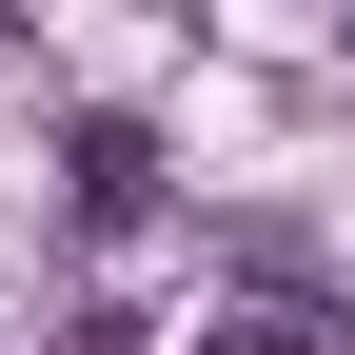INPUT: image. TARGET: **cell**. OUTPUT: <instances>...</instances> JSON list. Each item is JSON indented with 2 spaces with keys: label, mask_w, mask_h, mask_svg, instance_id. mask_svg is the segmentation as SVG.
Returning a JSON list of instances; mask_svg holds the SVG:
<instances>
[{
  "label": "cell",
  "mask_w": 355,
  "mask_h": 355,
  "mask_svg": "<svg viewBox=\"0 0 355 355\" xmlns=\"http://www.w3.org/2000/svg\"><path fill=\"white\" fill-rule=\"evenodd\" d=\"M198 355H336V296H237V316H198Z\"/></svg>",
  "instance_id": "cell-1"
},
{
  "label": "cell",
  "mask_w": 355,
  "mask_h": 355,
  "mask_svg": "<svg viewBox=\"0 0 355 355\" xmlns=\"http://www.w3.org/2000/svg\"><path fill=\"white\" fill-rule=\"evenodd\" d=\"M158 198V158H139V119H79V217H139Z\"/></svg>",
  "instance_id": "cell-2"
},
{
  "label": "cell",
  "mask_w": 355,
  "mask_h": 355,
  "mask_svg": "<svg viewBox=\"0 0 355 355\" xmlns=\"http://www.w3.org/2000/svg\"><path fill=\"white\" fill-rule=\"evenodd\" d=\"M60 355H139V316H119V296H99V316H60Z\"/></svg>",
  "instance_id": "cell-3"
}]
</instances>
